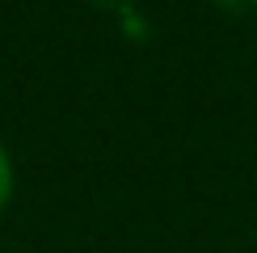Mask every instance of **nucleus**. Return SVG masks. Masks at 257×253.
Masks as SVG:
<instances>
[{
	"mask_svg": "<svg viewBox=\"0 0 257 253\" xmlns=\"http://www.w3.org/2000/svg\"><path fill=\"white\" fill-rule=\"evenodd\" d=\"M9 194H13V165H9L5 148H0V211H5V203H9Z\"/></svg>",
	"mask_w": 257,
	"mask_h": 253,
	"instance_id": "f257e3e1",
	"label": "nucleus"
}]
</instances>
